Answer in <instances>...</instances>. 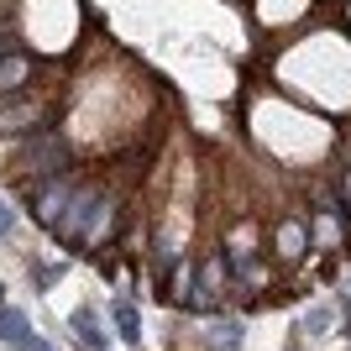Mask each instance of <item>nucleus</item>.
Returning <instances> with one entry per match:
<instances>
[{"label": "nucleus", "mask_w": 351, "mask_h": 351, "mask_svg": "<svg viewBox=\"0 0 351 351\" xmlns=\"http://www.w3.org/2000/svg\"><path fill=\"white\" fill-rule=\"evenodd\" d=\"M73 189H79V178H69V173L37 178V189H32V215H37V226H47V231H53V226L63 220V210H69Z\"/></svg>", "instance_id": "nucleus-1"}, {"label": "nucleus", "mask_w": 351, "mask_h": 351, "mask_svg": "<svg viewBox=\"0 0 351 351\" xmlns=\"http://www.w3.org/2000/svg\"><path fill=\"white\" fill-rule=\"evenodd\" d=\"M21 162H27L32 173H43V178L63 173V136L47 132V126H43V132H32L27 142H21Z\"/></svg>", "instance_id": "nucleus-2"}, {"label": "nucleus", "mask_w": 351, "mask_h": 351, "mask_svg": "<svg viewBox=\"0 0 351 351\" xmlns=\"http://www.w3.org/2000/svg\"><path fill=\"white\" fill-rule=\"evenodd\" d=\"M32 73H37V58H32V53H21V47L5 53V58H0V95H21V89L32 84Z\"/></svg>", "instance_id": "nucleus-3"}, {"label": "nucleus", "mask_w": 351, "mask_h": 351, "mask_svg": "<svg viewBox=\"0 0 351 351\" xmlns=\"http://www.w3.org/2000/svg\"><path fill=\"white\" fill-rule=\"evenodd\" d=\"M0 341H5L11 351H21V346H32V341H37V330H32V315H27V309L0 304Z\"/></svg>", "instance_id": "nucleus-4"}, {"label": "nucleus", "mask_w": 351, "mask_h": 351, "mask_svg": "<svg viewBox=\"0 0 351 351\" xmlns=\"http://www.w3.org/2000/svg\"><path fill=\"white\" fill-rule=\"evenodd\" d=\"M69 325L79 330V346H84V351H110V336H105V325H100V315H95V304L73 309Z\"/></svg>", "instance_id": "nucleus-5"}, {"label": "nucleus", "mask_w": 351, "mask_h": 351, "mask_svg": "<svg viewBox=\"0 0 351 351\" xmlns=\"http://www.w3.org/2000/svg\"><path fill=\"white\" fill-rule=\"evenodd\" d=\"M110 320H116L121 341H142V315H136L132 299H116V304H110Z\"/></svg>", "instance_id": "nucleus-6"}, {"label": "nucleus", "mask_w": 351, "mask_h": 351, "mask_svg": "<svg viewBox=\"0 0 351 351\" xmlns=\"http://www.w3.org/2000/svg\"><path fill=\"white\" fill-rule=\"evenodd\" d=\"M278 247H283V257H299V252H304L309 247V226H304V220H283V226H278Z\"/></svg>", "instance_id": "nucleus-7"}, {"label": "nucleus", "mask_w": 351, "mask_h": 351, "mask_svg": "<svg viewBox=\"0 0 351 351\" xmlns=\"http://www.w3.org/2000/svg\"><path fill=\"white\" fill-rule=\"evenodd\" d=\"M241 336H247V330H241V320H215V325H210V341H215V346H226V351L241 346Z\"/></svg>", "instance_id": "nucleus-8"}, {"label": "nucleus", "mask_w": 351, "mask_h": 351, "mask_svg": "<svg viewBox=\"0 0 351 351\" xmlns=\"http://www.w3.org/2000/svg\"><path fill=\"white\" fill-rule=\"evenodd\" d=\"M330 330V309H309L304 315V336H325Z\"/></svg>", "instance_id": "nucleus-9"}, {"label": "nucleus", "mask_w": 351, "mask_h": 351, "mask_svg": "<svg viewBox=\"0 0 351 351\" xmlns=\"http://www.w3.org/2000/svg\"><path fill=\"white\" fill-rule=\"evenodd\" d=\"M11 231H16V210L0 199V236H11Z\"/></svg>", "instance_id": "nucleus-10"}, {"label": "nucleus", "mask_w": 351, "mask_h": 351, "mask_svg": "<svg viewBox=\"0 0 351 351\" xmlns=\"http://www.w3.org/2000/svg\"><path fill=\"white\" fill-rule=\"evenodd\" d=\"M5 53H16V43H11V32H0V58H5Z\"/></svg>", "instance_id": "nucleus-11"}, {"label": "nucleus", "mask_w": 351, "mask_h": 351, "mask_svg": "<svg viewBox=\"0 0 351 351\" xmlns=\"http://www.w3.org/2000/svg\"><path fill=\"white\" fill-rule=\"evenodd\" d=\"M21 351H58V346H47V341L37 336V341H32V346H21Z\"/></svg>", "instance_id": "nucleus-12"}, {"label": "nucleus", "mask_w": 351, "mask_h": 351, "mask_svg": "<svg viewBox=\"0 0 351 351\" xmlns=\"http://www.w3.org/2000/svg\"><path fill=\"white\" fill-rule=\"evenodd\" d=\"M346 210H351V168H346Z\"/></svg>", "instance_id": "nucleus-13"}, {"label": "nucleus", "mask_w": 351, "mask_h": 351, "mask_svg": "<svg viewBox=\"0 0 351 351\" xmlns=\"http://www.w3.org/2000/svg\"><path fill=\"white\" fill-rule=\"evenodd\" d=\"M346 325H351V304H346Z\"/></svg>", "instance_id": "nucleus-14"}, {"label": "nucleus", "mask_w": 351, "mask_h": 351, "mask_svg": "<svg viewBox=\"0 0 351 351\" xmlns=\"http://www.w3.org/2000/svg\"><path fill=\"white\" fill-rule=\"evenodd\" d=\"M0 304H5V289H0Z\"/></svg>", "instance_id": "nucleus-15"}]
</instances>
